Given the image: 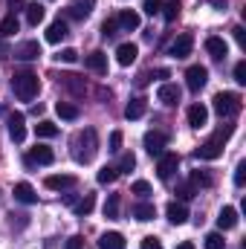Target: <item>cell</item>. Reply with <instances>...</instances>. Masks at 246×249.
<instances>
[{"label": "cell", "mask_w": 246, "mask_h": 249, "mask_svg": "<svg viewBox=\"0 0 246 249\" xmlns=\"http://www.w3.org/2000/svg\"><path fill=\"white\" fill-rule=\"evenodd\" d=\"M41 90V78L32 72V70H18L12 75V93L20 99V102H32Z\"/></svg>", "instance_id": "1"}, {"label": "cell", "mask_w": 246, "mask_h": 249, "mask_svg": "<svg viewBox=\"0 0 246 249\" xmlns=\"http://www.w3.org/2000/svg\"><path fill=\"white\" fill-rule=\"evenodd\" d=\"M72 145H75V160H78V162H90V160L96 157V151H99V136H96L93 127H87L84 133L75 136Z\"/></svg>", "instance_id": "2"}, {"label": "cell", "mask_w": 246, "mask_h": 249, "mask_svg": "<svg viewBox=\"0 0 246 249\" xmlns=\"http://www.w3.org/2000/svg\"><path fill=\"white\" fill-rule=\"evenodd\" d=\"M241 96L238 93H229V90H223V93H217L214 96V110H217V116L220 119H229V116H238L241 113Z\"/></svg>", "instance_id": "3"}, {"label": "cell", "mask_w": 246, "mask_h": 249, "mask_svg": "<svg viewBox=\"0 0 246 249\" xmlns=\"http://www.w3.org/2000/svg\"><path fill=\"white\" fill-rule=\"evenodd\" d=\"M206 81H209V70H206V67L194 64V67L185 70V87H188L191 93H200V90L206 87Z\"/></svg>", "instance_id": "4"}, {"label": "cell", "mask_w": 246, "mask_h": 249, "mask_svg": "<svg viewBox=\"0 0 246 249\" xmlns=\"http://www.w3.org/2000/svg\"><path fill=\"white\" fill-rule=\"evenodd\" d=\"M157 160H159V162H157V177H159V180H171V174H174L177 165H180V154L171 151V154H159Z\"/></svg>", "instance_id": "5"}, {"label": "cell", "mask_w": 246, "mask_h": 249, "mask_svg": "<svg viewBox=\"0 0 246 249\" xmlns=\"http://www.w3.org/2000/svg\"><path fill=\"white\" fill-rule=\"evenodd\" d=\"M194 157H197V160H217V157H223V139H217V136L206 139V142L194 151Z\"/></svg>", "instance_id": "6"}, {"label": "cell", "mask_w": 246, "mask_h": 249, "mask_svg": "<svg viewBox=\"0 0 246 249\" xmlns=\"http://www.w3.org/2000/svg\"><path fill=\"white\" fill-rule=\"evenodd\" d=\"M142 142H145V151H148L151 157H159V154H165V142H168V139H165V133H159V130H148Z\"/></svg>", "instance_id": "7"}, {"label": "cell", "mask_w": 246, "mask_h": 249, "mask_svg": "<svg viewBox=\"0 0 246 249\" xmlns=\"http://www.w3.org/2000/svg\"><path fill=\"white\" fill-rule=\"evenodd\" d=\"M53 160H55V154H53V148H47V145H35V148L26 154V165H53Z\"/></svg>", "instance_id": "8"}, {"label": "cell", "mask_w": 246, "mask_h": 249, "mask_svg": "<svg viewBox=\"0 0 246 249\" xmlns=\"http://www.w3.org/2000/svg\"><path fill=\"white\" fill-rule=\"evenodd\" d=\"M9 139L18 142V145L26 139V116L23 113H12L9 116Z\"/></svg>", "instance_id": "9"}, {"label": "cell", "mask_w": 246, "mask_h": 249, "mask_svg": "<svg viewBox=\"0 0 246 249\" xmlns=\"http://www.w3.org/2000/svg\"><path fill=\"white\" fill-rule=\"evenodd\" d=\"M191 47H194V38H191L188 32H183L180 38H174V44H171V50H168V53L180 61V58H188V55H191Z\"/></svg>", "instance_id": "10"}, {"label": "cell", "mask_w": 246, "mask_h": 249, "mask_svg": "<svg viewBox=\"0 0 246 249\" xmlns=\"http://www.w3.org/2000/svg\"><path fill=\"white\" fill-rule=\"evenodd\" d=\"M206 53L214 58V61H223L226 55H229V44L223 41V38H217V35H211V38H206Z\"/></svg>", "instance_id": "11"}, {"label": "cell", "mask_w": 246, "mask_h": 249, "mask_svg": "<svg viewBox=\"0 0 246 249\" xmlns=\"http://www.w3.org/2000/svg\"><path fill=\"white\" fill-rule=\"evenodd\" d=\"M58 81H61V87H67L72 96H84V93H87V84H84V78H81V75H75V72H64Z\"/></svg>", "instance_id": "12"}, {"label": "cell", "mask_w": 246, "mask_h": 249, "mask_svg": "<svg viewBox=\"0 0 246 249\" xmlns=\"http://www.w3.org/2000/svg\"><path fill=\"white\" fill-rule=\"evenodd\" d=\"M38 55H41V44L38 41H23V44L15 47V58H20V61H32Z\"/></svg>", "instance_id": "13"}, {"label": "cell", "mask_w": 246, "mask_h": 249, "mask_svg": "<svg viewBox=\"0 0 246 249\" xmlns=\"http://www.w3.org/2000/svg\"><path fill=\"white\" fill-rule=\"evenodd\" d=\"M180 87L177 84H162L159 90H157V99L162 102V105H168V107H174V105H180Z\"/></svg>", "instance_id": "14"}, {"label": "cell", "mask_w": 246, "mask_h": 249, "mask_svg": "<svg viewBox=\"0 0 246 249\" xmlns=\"http://www.w3.org/2000/svg\"><path fill=\"white\" fill-rule=\"evenodd\" d=\"M84 64H87V70H93V72H99V75H107V55H105L102 50L90 53V55L84 58Z\"/></svg>", "instance_id": "15"}, {"label": "cell", "mask_w": 246, "mask_h": 249, "mask_svg": "<svg viewBox=\"0 0 246 249\" xmlns=\"http://www.w3.org/2000/svg\"><path fill=\"white\" fill-rule=\"evenodd\" d=\"M67 35H70V26H67V20H61V18L53 20L50 29H47V41H50V44H58V41L67 38Z\"/></svg>", "instance_id": "16"}, {"label": "cell", "mask_w": 246, "mask_h": 249, "mask_svg": "<svg viewBox=\"0 0 246 249\" xmlns=\"http://www.w3.org/2000/svg\"><path fill=\"white\" fill-rule=\"evenodd\" d=\"M206 122H209L206 105H191V107H188V124H191V127H206Z\"/></svg>", "instance_id": "17"}, {"label": "cell", "mask_w": 246, "mask_h": 249, "mask_svg": "<svg viewBox=\"0 0 246 249\" xmlns=\"http://www.w3.org/2000/svg\"><path fill=\"white\" fill-rule=\"evenodd\" d=\"M165 214H168V220L174 223V226H183L185 220H188V209H185L183 203H168V209H165Z\"/></svg>", "instance_id": "18"}, {"label": "cell", "mask_w": 246, "mask_h": 249, "mask_svg": "<svg viewBox=\"0 0 246 249\" xmlns=\"http://www.w3.org/2000/svg\"><path fill=\"white\" fill-rule=\"evenodd\" d=\"M136 55H139L136 44H119V50H116V61L122 64V67H130V64L136 61Z\"/></svg>", "instance_id": "19"}, {"label": "cell", "mask_w": 246, "mask_h": 249, "mask_svg": "<svg viewBox=\"0 0 246 249\" xmlns=\"http://www.w3.org/2000/svg\"><path fill=\"white\" fill-rule=\"evenodd\" d=\"M124 235L122 232H105L102 238H99V249H124Z\"/></svg>", "instance_id": "20"}, {"label": "cell", "mask_w": 246, "mask_h": 249, "mask_svg": "<svg viewBox=\"0 0 246 249\" xmlns=\"http://www.w3.org/2000/svg\"><path fill=\"white\" fill-rule=\"evenodd\" d=\"M78 183L72 174H53V177H47V188H53V191H64V188H72Z\"/></svg>", "instance_id": "21"}, {"label": "cell", "mask_w": 246, "mask_h": 249, "mask_svg": "<svg viewBox=\"0 0 246 249\" xmlns=\"http://www.w3.org/2000/svg\"><path fill=\"white\" fill-rule=\"evenodd\" d=\"M145 110H148V102L139 96V99H130V102H127V107H124V116L133 122V119H142V116H145Z\"/></svg>", "instance_id": "22"}, {"label": "cell", "mask_w": 246, "mask_h": 249, "mask_svg": "<svg viewBox=\"0 0 246 249\" xmlns=\"http://www.w3.org/2000/svg\"><path fill=\"white\" fill-rule=\"evenodd\" d=\"M133 217H136L139 223H148V220H154V217H157V206L142 200V203H136V206H133Z\"/></svg>", "instance_id": "23"}, {"label": "cell", "mask_w": 246, "mask_h": 249, "mask_svg": "<svg viewBox=\"0 0 246 249\" xmlns=\"http://www.w3.org/2000/svg\"><path fill=\"white\" fill-rule=\"evenodd\" d=\"M217 226L226 232V229H235L238 226V212L232 209V206H223L220 209V214H217Z\"/></svg>", "instance_id": "24"}, {"label": "cell", "mask_w": 246, "mask_h": 249, "mask_svg": "<svg viewBox=\"0 0 246 249\" xmlns=\"http://www.w3.org/2000/svg\"><path fill=\"white\" fill-rule=\"evenodd\" d=\"M116 23H119V29H124V32H133V29H139V15L133 9H124V12H119Z\"/></svg>", "instance_id": "25"}, {"label": "cell", "mask_w": 246, "mask_h": 249, "mask_svg": "<svg viewBox=\"0 0 246 249\" xmlns=\"http://www.w3.org/2000/svg\"><path fill=\"white\" fill-rule=\"evenodd\" d=\"M15 200L32 206V203H38V194H35V188L29 186V183H15Z\"/></svg>", "instance_id": "26"}, {"label": "cell", "mask_w": 246, "mask_h": 249, "mask_svg": "<svg viewBox=\"0 0 246 249\" xmlns=\"http://www.w3.org/2000/svg\"><path fill=\"white\" fill-rule=\"evenodd\" d=\"M93 6H96V0H72V3H70V18L84 20V18L93 12Z\"/></svg>", "instance_id": "27"}, {"label": "cell", "mask_w": 246, "mask_h": 249, "mask_svg": "<svg viewBox=\"0 0 246 249\" xmlns=\"http://www.w3.org/2000/svg\"><path fill=\"white\" fill-rule=\"evenodd\" d=\"M55 113L61 116L64 122H75V119L81 116L78 105H72V102H58V105H55Z\"/></svg>", "instance_id": "28"}, {"label": "cell", "mask_w": 246, "mask_h": 249, "mask_svg": "<svg viewBox=\"0 0 246 249\" xmlns=\"http://www.w3.org/2000/svg\"><path fill=\"white\" fill-rule=\"evenodd\" d=\"M116 177H119V168H116V165H105V168L96 174L99 186H110V183H116Z\"/></svg>", "instance_id": "29"}, {"label": "cell", "mask_w": 246, "mask_h": 249, "mask_svg": "<svg viewBox=\"0 0 246 249\" xmlns=\"http://www.w3.org/2000/svg\"><path fill=\"white\" fill-rule=\"evenodd\" d=\"M162 18L168 23H174L180 18V0H162Z\"/></svg>", "instance_id": "30"}, {"label": "cell", "mask_w": 246, "mask_h": 249, "mask_svg": "<svg viewBox=\"0 0 246 249\" xmlns=\"http://www.w3.org/2000/svg\"><path fill=\"white\" fill-rule=\"evenodd\" d=\"M18 29H20L18 18H15V15H6V18H3V23H0V35H3V38H12Z\"/></svg>", "instance_id": "31"}, {"label": "cell", "mask_w": 246, "mask_h": 249, "mask_svg": "<svg viewBox=\"0 0 246 249\" xmlns=\"http://www.w3.org/2000/svg\"><path fill=\"white\" fill-rule=\"evenodd\" d=\"M93 206H96V197H93V194H84V197L75 203V214H78V217H87V214L93 212Z\"/></svg>", "instance_id": "32"}, {"label": "cell", "mask_w": 246, "mask_h": 249, "mask_svg": "<svg viewBox=\"0 0 246 249\" xmlns=\"http://www.w3.org/2000/svg\"><path fill=\"white\" fill-rule=\"evenodd\" d=\"M105 217L107 220L119 217V194H107V200H105Z\"/></svg>", "instance_id": "33"}, {"label": "cell", "mask_w": 246, "mask_h": 249, "mask_svg": "<svg viewBox=\"0 0 246 249\" xmlns=\"http://www.w3.org/2000/svg\"><path fill=\"white\" fill-rule=\"evenodd\" d=\"M35 133H38L41 139H53V136H58V124H55V122H47V119H44V122L35 124Z\"/></svg>", "instance_id": "34"}, {"label": "cell", "mask_w": 246, "mask_h": 249, "mask_svg": "<svg viewBox=\"0 0 246 249\" xmlns=\"http://www.w3.org/2000/svg\"><path fill=\"white\" fill-rule=\"evenodd\" d=\"M26 20H29V26H38V23L44 20V6L29 3V6H26Z\"/></svg>", "instance_id": "35"}, {"label": "cell", "mask_w": 246, "mask_h": 249, "mask_svg": "<svg viewBox=\"0 0 246 249\" xmlns=\"http://www.w3.org/2000/svg\"><path fill=\"white\" fill-rule=\"evenodd\" d=\"M214 183L209 171H191V186H200V188H209Z\"/></svg>", "instance_id": "36"}, {"label": "cell", "mask_w": 246, "mask_h": 249, "mask_svg": "<svg viewBox=\"0 0 246 249\" xmlns=\"http://www.w3.org/2000/svg\"><path fill=\"white\" fill-rule=\"evenodd\" d=\"M206 249H226V241H223V235H217V232L206 235Z\"/></svg>", "instance_id": "37"}, {"label": "cell", "mask_w": 246, "mask_h": 249, "mask_svg": "<svg viewBox=\"0 0 246 249\" xmlns=\"http://www.w3.org/2000/svg\"><path fill=\"white\" fill-rule=\"evenodd\" d=\"M142 12L151 15V18L159 15V12H162V0H145V3H142Z\"/></svg>", "instance_id": "38"}, {"label": "cell", "mask_w": 246, "mask_h": 249, "mask_svg": "<svg viewBox=\"0 0 246 249\" xmlns=\"http://www.w3.org/2000/svg\"><path fill=\"white\" fill-rule=\"evenodd\" d=\"M116 32H119V23H116V18H110V20H105V23H102V35H105V38H113Z\"/></svg>", "instance_id": "39"}, {"label": "cell", "mask_w": 246, "mask_h": 249, "mask_svg": "<svg viewBox=\"0 0 246 249\" xmlns=\"http://www.w3.org/2000/svg\"><path fill=\"white\" fill-rule=\"evenodd\" d=\"M197 194V186H191V183H183V186H177V197L180 200H191Z\"/></svg>", "instance_id": "40"}, {"label": "cell", "mask_w": 246, "mask_h": 249, "mask_svg": "<svg viewBox=\"0 0 246 249\" xmlns=\"http://www.w3.org/2000/svg\"><path fill=\"white\" fill-rule=\"evenodd\" d=\"M130 194H136V197H148V194H151V186H148L145 180H136V183L130 186Z\"/></svg>", "instance_id": "41"}, {"label": "cell", "mask_w": 246, "mask_h": 249, "mask_svg": "<svg viewBox=\"0 0 246 249\" xmlns=\"http://www.w3.org/2000/svg\"><path fill=\"white\" fill-rule=\"evenodd\" d=\"M55 58H58V61H64V64H75V61H78V53L67 47V50H61V53L55 55Z\"/></svg>", "instance_id": "42"}, {"label": "cell", "mask_w": 246, "mask_h": 249, "mask_svg": "<svg viewBox=\"0 0 246 249\" xmlns=\"http://www.w3.org/2000/svg\"><path fill=\"white\" fill-rule=\"evenodd\" d=\"M133 165H136V157H133V154H124L122 160H119V165H116V168H119V174H122V171H130Z\"/></svg>", "instance_id": "43"}, {"label": "cell", "mask_w": 246, "mask_h": 249, "mask_svg": "<svg viewBox=\"0 0 246 249\" xmlns=\"http://www.w3.org/2000/svg\"><path fill=\"white\" fill-rule=\"evenodd\" d=\"M107 151H113V154L122 151V130H113V133H110V148H107Z\"/></svg>", "instance_id": "44"}, {"label": "cell", "mask_w": 246, "mask_h": 249, "mask_svg": "<svg viewBox=\"0 0 246 249\" xmlns=\"http://www.w3.org/2000/svg\"><path fill=\"white\" fill-rule=\"evenodd\" d=\"M246 183V162H238V168H235V186L241 188Z\"/></svg>", "instance_id": "45"}, {"label": "cell", "mask_w": 246, "mask_h": 249, "mask_svg": "<svg viewBox=\"0 0 246 249\" xmlns=\"http://www.w3.org/2000/svg\"><path fill=\"white\" fill-rule=\"evenodd\" d=\"M235 81H238V84H246V61L235 64Z\"/></svg>", "instance_id": "46"}, {"label": "cell", "mask_w": 246, "mask_h": 249, "mask_svg": "<svg viewBox=\"0 0 246 249\" xmlns=\"http://www.w3.org/2000/svg\"><path fill=\"white\" fill-rule=\"evenodd\" d=\"M142 249H162V244H159V238L145 235V238H142Z\"/></svg>", "instance_id": "47"}, {"label": "cell", "mask_w": 246, "mask_h": 249, "mask_svg": "<svg viewBox=\"0 0 246 249\" xmlns=\"http://www.w3.org/2000/svg\"><path fill=\"white\" fill-rule=\"evenodd\" d=\"M81 247H84V238H81V235H72V238L64 244V249H81Z\"/></svg>", "instance_id": "48"}, {"label": "cell", "mask_w": 246, "mask_h": 249, "mask_svg": "<svg viewBox=\"0 0 246 249\" xmlns=\"http://www.w3.org/2000/svg\"><path fill=\"white\" fill-rule=\"evenodd\" d=\"M232 32H235V41H238L241 47H246V29H244V26H235Z\"/></svg>", "instance_id": "49"}, {"label": "cell", "mask_w": 246, "mask_h": 249, "mask_svg": "<svg viewBox=\"0 0 246 249\" xmlns=\"http://www.w3.org/2000/svg\"><path fill=\"white\" fill-rule=\"evenodd\" d=\"M23 6H26L23 0H9V9H12V15H15V12H20Z\"/></svg>", "instance_id": "50"}, {"label": "cell", "mask_w": 246, "mask_h": 249, "mask_svg": "<svg viewBox=\"0 0 246 249\" xmlns=\"http://www.w3.org/2000/svg\"><path fill=\"white\" fill-rule=\"evenodd\" d=\"M148 81H151V72H142V75H139V78H136V84H139V87H145V84H148Z\"/></svg>", "instance_id": "51"}, {"label": "cell", "mask_w": 246, "mask_h": 249, "mask_svg": "<svg viewBox=\"0 0 246 249\" xmlns=\"http://www.w3.org/2000/svg\"><path fill=\"white\" fill-rule=\"evenodd\" d=\"M209 3H211V6H214V9H220V12H223V9H226V6H229V0H209Z\"/></svg>", "instance_id": "52"}, {"label": "cell", "mask_w": 246, "mask_h": 249, "mask_svg": "<svg viewBox=\"0 0 246 249\" xmlns=\"http://www.w3.org/2000/svg\"><path fill=\"white\" fill-rule=\"evenodd\" d=\"M177 249H194V244L191 241H183V244H177Z\"/></svg>", "instance_id": "53"}]
</instances>
